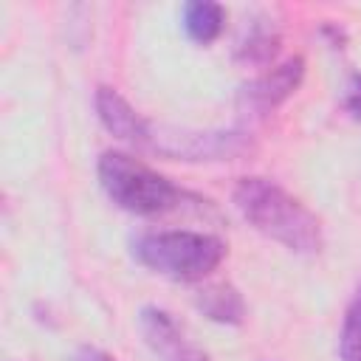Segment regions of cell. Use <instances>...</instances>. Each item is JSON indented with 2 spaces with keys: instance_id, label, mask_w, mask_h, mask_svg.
<instances>
[{
  "instance_id": "cell-1",
  "label": "cell",
  "mask_w": 361,
  "mask_h": 361,
  "mask_svg": "<svg viewBox=\"0 0 361 361\" xmlns=\"http://www.w3.org/2000/svg\"><path fill=\"white\" fill-rule=\"evenodd\" d=\"M234 209L259 234L276 240L296 254H316L322 248L319 217L288 189L268 178H243L231 192Z\"/></svg>"
},
{
  "instance_id": "cell-2",
  "label": "cell",
  "mask_w": 361,
  "mask_h": 361,
  "mask_svg": "<svg viewBox=\"0 0 361 361\" xmlns=\"http://www.w3.org/2000/svg\"><path fill=\"white\" fill-rule=\"evenodd\" d=\"M133 257L161 276L197 282L223 262L226 245L203 231H149L133 240Z\"/></svg>"
},
{
  "instance_id": "cell-3",
  "label": "cell",
  "mask_w": 361,
  "mask_h": 361,
  "mask_svg": "<svg viewBox=\"0 0 361 361\" xmlns=\"http://www.w3.org/2000/svg\"><path fill=\"white\" fill-rule=\"evenodd\" d=\"M96 172H99V183L104 195L130 214L152 217L180 203L178 186L169 178L149 169L147 164H141L138 158H133L130 152L107 149L99 158Z\"/></svg>"
},
{
  "instance_id": "cell-4",
  "label": "cell",
  "mask_w": 361,
  "mask_h": 361,
  "mask_svg": "<svg viewBox=\"0 0 361 361\" xmlns=\"http://www.w3.org/2000/svg\"><path fill=\"white\" fill-rule=\"evenodd\" d=\"M144 149L175 161H234L251 149V138L243 130H186L149 124Z\"/></svg>"
},
{
  "instance_id": "cell-5",
  "label": "cell",
  "mask_w": 361,
  "mask_h": 361,
  "mask_svg": "<svg viewBox=\"0 0 361 361\" xmlns=\"http://www.w3.org/2000/svg\"><path fill=\"white\" fill-rule=\"evenodd\" d=\"M302 79H305V59L290 56L282 65L259 73L240 90V99H237L240 110H245L251 116H265V113L276 110L285 99H290L293 90L302 85Z\"/></svg>"
},
{
  "instance_id": "cell-6",
  "label": "cell",
  "mask_w": 361,
  "mask_h": 361,
  "mask_svg": "<svg viewBox=\"0 0 361 361\" xmlns=\"http://www.w3.org/2000/svg\"><path fill=\"white\" fill-rule=\"evenodd\" d=\"M138 327L155 361H209V355L197 350L186 338L180 324L161 307H144L138 316Z\"/></svg>"
},
{
  "instance_id": "cell-7",
  "label": "cell",
  "mask_w": 361,
  "mask_h": 361,
  "mask_svg": "<svg viewBox=\"0 0 361 361\" xmlns=\"http://www.w3.org/2000/svg\"><path fill=\"white\" fill-rule=\"evenodd\" d=\"M93 104H96V116L102 121V127L116 135L118 141H127L133 147H147V138H149V121H144L133 104L116 90V87H96V96H93Z\"/></svg>"
},
{
  "instance_id": "cell-8",
  "label": "cell",
  "mask_w": 361,
  "mask_h": 361,
  "mask_svg": "<svg viewBox=\"0 0 361 361\" xmlns=\"http://www.w3.org/2000/svg\"><path fill=\"white\" fill-rule=\"evenodd\" d=\"M279 45H282V37H279V28L265 20V17H257L245 25L240 42H237V62L243 65H271L274 56L279 54Z\"/></svg>"
},
{
  "instance_id": "cell-9",
  "label": "cell",
  "mask_w": 361,
  "mask_h": 361,
  "mask_svg": "<svg viewBox=\"0 0 361 361\" xmlns=\"http://www.w3.org/2000/svg\"><path fill=\"white\" fill-rule=\"evenodd\" d=\"M195 305L206 319L217 324H243L245 319V302L231 282H214L200 288L195 293Z\"/></svg>"
},
{
  "instance_id": "cell-10",
  "label": "cell",
  "mask_w": 361,
  "mask_h": 361,
  "mask_svg": "<svg viewBox=\"0 0 361 361\" xmlns=\"http://www.w3.org/2000/svg\"><path fill=\"white\" fill-rule=\"evenodd\" d=\"M180 23H183V31H186V37L192 42L209 45V42H214L220 37L223 23H226V11L214 0H189L183 6Z\"/></svg>"
},
{
  "instance_id": "cell-11",
  "label": "cell",
  "mask_w": 361,
  "mask_h": 361,
  "mask_svg": "<svg viewBox=\"0 0 361 361\" xmlns=\"http://www.w3.org/2000/svg\"><path fill=\"white\" fill-rule=\"evenodd\" d=\"M338 358L361 361V285L355 288V293L344 310V322H341V333H338Z\"/></svg>"
},
{
  "instance_id": "cell-12",
  "label": "cell",
  "mask_w": 361,
  "mask_h": 361,
  "mask_svg": "<svg viewBox=\"0 0 361 361\" xmlns=\"http://www.w3.org/2000/svg\"><path fill=\"white\" fill-rule=\"evenodd\" d=\"M344 107L347 113L361 121V73H353L350 82H347V93H344Z\"/></svg>"
},
{
  "instance_id": "cell-13",
  "label": "cell",
  "mask_w": 361,
  "mask_h": 361,
  "mask_svg": "<svg viewBox=\"0 0 361 361\" xmlns=\"http://www.w3.org/2000/svg\"><path fill=\"white\" fill-rule=\"evenodd\" d=\"M71 361H116L110 353H104V350H99V347H90V344H85V347H79L76 353H73V358Z\"/></svg>"
},
{
  "instance_id": "cell-14",
  "label": "cell",
  "mask_w": 361,
  "mask_h": 361,
  "mask_svg": "<svg viewBox=\"0 0 361 361\" xmlns=\"http://www.w3.org/2000/svg\"><path fill=\"white\" fill-rule=\"evenodd\" d=\"M322 34L330 37V45H333V48H344V42H347V34H344L338 25H324Z\"/></svg>"
}]
</instances>
